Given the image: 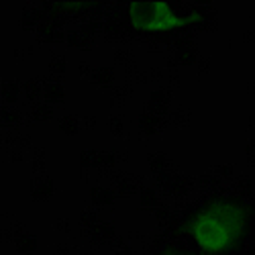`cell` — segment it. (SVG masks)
Returning <instances> with one entry per match:
<instances>
[{"mask_svg":"<svg viewBox=\"0 0 255 255\" xmlns=\"http://www.w3.org/2000/svg\"><path fill=\"white\" fill-rule=\"evenodd\" d=\"M90 80L100 88H113L115 82H117V70L113 66H100L94 68L90 74Z\"/></svg>","mask_w":255,"mask_h":255,"instance_id":"17","label":"cell"},{"mask_svg":"<svg viewBox=\"0 0 255 255\" xmlns=\"http://www.w3.org/2000/svg\"><path fill=\"white\" fill-rule=\"evenodd\" d=\"M80 121H82V127L86 131H94L96 127H98V117L96 115H84Z\"/></svg>","mask_w":255,"mask_h":255,"instance_id":"41","label":"cell"},{"mask_svg":"<svg viewBox=\"0 0 255 255\" xmlns=\"http://www.w3.org/2000/svg\"><path fill=\"white\" fill-rule=\"evenodd\" d=\"M80 127H82V121L76 115H63L57 123L59 133L66 135V137H76L80 133Z\"/></svg>","mask_w":255,"mask_h":255,"instance_id":"23","label":"cell"},{"mask_svg":"<svg viewBox=\"0 0 255 255\" xmlns=\"http://www.w3.org/2000/svg\"><path fill=\"white\" fill-rule=\"evenodd\" d=\"M113 255H135V249L131 247V245H121V247H117V249H113Z\"/></svg>","mask_w":255,"mask_h":255,"instance_id":"46","label":"cell"},{"mask_svg":"<svg viewBox=\"0 0 255 255\" xmlns=\"http://www.w3.org/2000/svg\"><path fill=\"white\" fill-rule=\"evenodd\" d=\"M109 133L113 137H123L125 135V117L123 115H113L109 119Z\"/></svg>","mask_w":255,"mask_h":255,"instance_id":"34","label":"cell"},{"mask_svg":"<svg viewBox=\"0 0 255 255\" xmlns=\"http://www.w3.org/2000/svg\"><path fill=\"white\" fill-rule=\"evenodd\" d=\"M241 41L243 43H255V29H245L241 33Z\"/></svg>","mask_w":255,"mask_h":255,"instance_id":"47","label":"cell"},{"mask_svg":"<svg viewBox=\"0 0 255 255\" xmlns=\"http://www.w3.org/2000/svg\"><path fill=\"white\" fill-rule=\"evenodd\" d=\"M119 163V151L113 149H98V157H96V169L100 172H113Z\"/></svg>","mask_w":255,"mask_h":255,"instance_id":"22","label":"cell"},{"mask_svg":"<svg viewBox=\"0 0 255 255\" xmlns=\"http://www.w3.org/2000/svg\"><path fill=\"white\" fill-rule=\"evenodd\" d=\"M66 39V31H63V20L61 16L47 14L45 20L37 29V41L39 43H61Z\"/></svg>","mask_w":255,"mask_h":255,"instance_id":"4","label":"cell"},{"mask_svg":"<svg viewBox=\"0 0 255 255\" xmlns=\"http://www.w3.org/2000/svg\"><path fill=\"white\" fill-rule=\"evenodd\" d=\"M14 247L18 251V255H33L39 247L37 235H33V233H29V231L18 233V235L14 237Z\"/></svg>","mask_w":255,"mask_h":255,"instance_id":"19","label":"cell"},{"mask_svg":"<svg viewBox=\"0 0 255 255\" xmlns=\"http://www.w3.org/2000/svg\"><path fill=\"white\" fill-rule=\"evenodd\" d=\"M31 169L35 176H43L47 169V149L43 145H39L33 149V157H31Z\"/></svg>","mask_w":255,"mask_h":255,"instance_id":"26","label":"cell"},{"mask_svg":"<svg viewBox=\"0 0 255 255\" xmlns=\"http://www.w3.org/2000/svg\"><path fill=\"white\" fill-rule=\"evenodd\" d=\"M96 157H98V149H84L80 151V157H78V163H80V169H94L96 167Z\"/></svg>","mask_w":255,"mask_h":255,"instance_id":"31","label":"cell"},{"mask_svg":"<svg viewBox=\"0 0 255 255\" xmlns=\"http://www.w3.org/2000/svg\"><path fill=\"white\" fill-rule=\"evenodd\" d=\"M153 255H192V253L186 251V249H163V251L153 253Z\"/></svg>","mask_w":255,"mask_h":255,"instance_id":"48","label":"cell"},{"mask_svg":"<svg viewBox=\"0 0 255 255\" xmlns=\"http://www.w3.org/2000/svg\"><path fill=\"white\" fill-rule=\"evenodd\" d=\"M210 68H212V57H210V55H200V59L196 61L198 74H208Z\"/></svg>","mask_w":255,"mask_h":255,"instance_id":"40","label":"cell"},{"mask_svg":"<svg viewBox=\"0 0 255 255\" xmlns=\"http://www.w3.org/2000/svg\"><path fill=\"white\" fill-rule=\"evenodd\" d=\"M29 194L35 202H47L55 194V184L49 176H33L29 184Z\"/></svg>","mask_w":255,"mask_h":255,"instance_id":"8","label":"cell"},{"mask_svg":"<svg viewBox=\"0 0 255 255\" xmlns=\"http://www.w3.org/2000/svg\"><path fill=\"white\" fill-rule=\"evenodd\" d=\"M94 35L84 27V25H78V27H72L66 31V43L74 49H80V51H88L92 49L94 45Z\"/></svg>","mask_w":255,"mask_h":255,"instance_id":"9","label":"cell"},{"mask_svg":"<svg viewBox=\"0 0 255 255\" xmlns=\"http://www.w3.org/2000/svg\"><path fill=\"white\" fill-rule=\"evenodd\" d=\"M119 159H121V161H129V151H127V149H125V151H121Z\"/></svg>","mask_w":255,"mask_h":255,"instance_id":"50","label":"cell"},{"mask_svg":"<svg viewBox=\"0 0 255 255\" xmlns=\"http://www.w3.org/2000/svg\"><path fill=\"white\" fill-rule=\"evenodd\" d=\"M43 98H45L47 104H59V102H63V98H66V90H63L59 80L47 78L43 82Z\"/></svg>","mask_w":255,"mask_h":255,"instance_id":"18","label":"cell"},{"mask_svg":"<svg viewBox=\"0 0 255 255\" xmlns=\"http://www.w3.org/2000/svg\"><path fill=\"white\" fill-rule=\"evenodd\" d=\"M233 188H235V194L239 196H245L251 192V188H253V182L249 176H237L235 182H233Z\"/></svg>","mask_w":255,"mask_h":255,"instance_id":"35","label":"cell"},{"mask_svg":"<svg viewBox=\"0 0 255 255\" xmlns=\"http://www.w3.org/2000/svg\"><path fill=\"white\" fill-rule=\"evenodd\" d=\"M45 20V14L41 8L37 6H27L23 12H20V18H18V27L23 31H35L39 29V25Z\"/></svg>","mask_w":255,"mask_h":255,"instance_id":"15","label":"cell"},{"mask_svg":"<svg viewBox=\"0 0 255 255\" xmlns=\"http://www.w3.org/2000/svg\"><path fill=\"white\" fill-rule=\"evenodd\" d=\"M53 229L59 231V233H63V235H70V233H72V223L66 217H59V219L53 221Z\"/></svg>","mask_w":255,"mask_h":255,"instance_id":"38","label":"cell"},{"mask_svg":"<svg viewBox=\"0 0 255 255\" xmlns=\"http://www.w3.org/2000/svg\"><path fill=\"white\" fill-rule=\"evenodd\" d=\"M133 96H135V82H131V80H123L121 84H115L109 92L113 106H121L127 100H131Z\"/></svg>","mask_w":255,"mask_h":255,"instance_id":"14","label":"cell"},{"mask_svg":"<svg viewBox=\"0 0 255 255\" xmlns=\"http://www.w3.org/2000/svg\"><path fill=\"white\" fill-rule=\"evenodd\" d=\"M253 255H255V253H253Z\"/></svg>","mask_w":255,"mask_h":255,"instance_id":"54","label":"cell"},{"mask_svg":"<svg viewBox=\"0 0 255 255\" xmlns=\"http://www.w3.org/2000/svg\"><path fill=\"white\" fill-rule=\"evenodd\" d=\"M139 206L143 210H155L159 206V194L151 186H143L139 190Z\"/></svg>","mask_w":255,"mask_h":255,"instance_id":"24","label":"cell"},{"mask_svg":"<svg viewBox=\"0 0 255 255\" xmlns=\"http://www.w3.org/2000/svg\"><path fill=\"white\" fill-rule=\"evenodd\" d=\"M147 165L151 167V172L155 176H161V174H174V159L169 157L167 153L163 151H155V153H147Z\"/></svg>","mask_w":255,"mask_h":255,"instance_id":"12","label":"cell"},{"mask_svg":"<svg viewBox=\"0 0 255 255\" xmlns=\"http://www.w3.org/2000/svg\"><path fill=\"white\" fill-rule=\"evenodd\" d=\"M245 163L247 167H255V139H249L245 143Z\"/></svg>","mask_w":255,"mask_h":255,"instance_id":"37","label":"cell"},{"mask_svg":"<svg viewBox=\"0 0 255 255\" xmlns=\"http://www.w3.org/2000/svg\"><path fill=\"white\" fill-rule=\"evenodd\" d=\"M47 70H49L51 78H53V76H55V78H61L63 74H66V70H68V61H66V57H63L61 53H51L49 63H47Z\"/></svg>","mask_w":255,"mask_h":255,"instance_id":"28","label":"cell"},{"mask_svg":"<svg viewBox=\"0 0 255 255\" xmlns=\"http://www.w3.org/2000/svg\"><path fill=\"white\" fill-rule=\"evenodd\" d=\"M169 123H172L174 127H180V129H184V127H188L190 123H192V111L188 109V106H176V109H172V113H169Z\"/></svg>","mask_w":255,"mask_h":255,"instance_id":"27","label":"cell"},{"mask_svg":"<svg viewBox=\"0 0 255 255\" xmlns=\"http://www.w3.org/2000/svg\"><path fill=\"white\" fill-rule=\"evenodd\" d=\"M172 109H174V100H172V92H169L167 88L153 90L149 94V98H147V102H145V111L153 113L157 117H169Z\"/></svg>","mask_w":255,"mask_h":255,"instance_id":"6","label":"cell"},{"mask_svg":"<svg viewBox=\"0 0 255 255\" xmlns=\"http://www.w3.org/2000/svg\"><path fill=\"white\" fill-rule=\"evenodd\" d=\"M251 16H255V4H253V10H251Z\"/></svg>","mask_w":255,"mask_h":255,"instance_id":"53","label":"cell"},{"mask_svg":"<svg viewBox=\"0 0 255 255\" xmlns=\"http://www.w3.org/2000/svg\"><path fill=\"white\" fill-rule=\"evenodd\" d=\"M178 2H129L127 4V25L137 35L151 37V41L163 43V39L182 29H190L184 6L174 8Z\"/></svg>","mask_w":255,"mask_h":255,"instance_id":"2","label":"cell"},{"mask_svg":"<svg viewBox=\"0 0 255 255\" xmlns=\"http://www.w3.org/2000/svg\"><path fill=\"white\" fill-rule=\"evenodd\" d=\"M245 92L247 94H255V82L251 80V82H245Z\"/></svg>","mask_w":255,"mask_h":255,"instance_id":"49","label":"cell"},{"mask_svg":"<svg viewBox=\"0 0 255 255\" xmlns=\"http://www.w3.org/2000/svg\"><path fill=\"white\" fill-rule=\"evenodd\" d=\"M169 125V119L167 117H157L153 113H141L139 119H137V127L143 137H153L157 133H161L165 127Z\"/></svg>","mask_w":255,"mask_h":255,"instance_id":"7","label":"cell"},{"mask_svg":"<svg viewBox=\"0 0 255 255\" xmlns=\"http://www.w3.org/2000/svg\"><path fill=\"white\" fill-rule=\"evenodd\" d=\"M186 225L202 253L225 255L255 231V204L239 194L208 198L186 217Z\"/></svg>","mask_w":255,"mask_h":255,"instance_id":"1","label":"cell"},{"mask_svg":"<svg viewBox=\"0 0 255 255\" xmlns=\"http://www.w3.org/2000/svg\"><path fill=\"white\" fill-rule=\"evenodd\" d=\"M70 253H72L70 241H59L53 245V255H70Z\"/></svg>","mask_w":255,"mask_h":255,"instance_id":"43","label":"cell"},{"mask_svg":"<svg viewBox=\"0 0 255 255\" xmlns=\"http://www.w3.org/2000/svg\"><path fill=\"white\" fill-rule=\"evenodd\" d=\"M78 255H96V251L94 249H82Z\"/></svg>","mask_w":255,"mask_h":255,"instance_id":"51","label":"cell"},{"mask_svg":"<svg viewBox=\"0 0 255 255\" xmlns=\"http://www.w3.org/2000/svg\"><path fill=\"white\" fill-rule=\"evenodd\" d=\"M109 176H111V182L115 184V190H117L119 198H131L135 192H139V190L143 188L141 176L127 174V172H117V169H113Z\"/></svg>","mask_w":255,"mask_h":255,"instance_id":"5","label":"cell"},{"mask_svg":"<svg viewBox=\"0 0 255 255\" xmlns=\"http://www.w3.org/2000/svg\"><path fill=\"white\" fill-rule=\"evenodd\" d=\"M221 182H223V180H219L212 172H208V174L200 176L198 186H200V190H206V192H215V190L221 188Z\"/></svg>","mask_w":255,"mask_h":255,"instance_id":"32","label":"cell"},{"mask_svg":"<svg viewBox=\"0 0 255 255\" xmlns=\"http://www.w3.org/2000/svg\"><path fill=\"white\" fill-rule=\"evenodd\" d=\"M8 161L10 163H23L25 161V151L14 147V149H10V153H8Z\"/></svg>","mask_w":255,"mask_h":255,"instance_id":"44","label":"cell"},{"mask_svg":"<svg viewBox=\"0 0 255 255\" xmlns=\"http://www.w3.org/2000/svg\"><path fill=\"white\" fill-rule=\"evenodd\" d=\"M23 96L27 102L37 104L39 98H43V82L39 78H27L23 82Z\"/></svg>","mask_w":255,"mask_h":255,"instance_id":"21","label":"cell"},{"mask_svg":"<svg viewBox=\"0 0 255 255\" xmlns=\"http://www.w3.org/2000/svg\"><path fill=\"white\" fill-rule=\"evenodd\" d=\"M117 198H119V194L115 188H109V186H92L90 188V202L96 208L113 206L117 202Z\"/></svg>","mask_w":255,"mask_h":255,"instance_id":"13","label":"cell"},{"mask_svg":"<svg viewBox=\"0 0 255 255\" xmlns=\"http://www.w3.org/2000/svg\"><path fill=\"white\" fill-rule=\"evenodd\" d=\"M55 115L53 106L47 104V102H37V104H31V111H29V117L35 121V123H47L51 121Z\"/></svg>","mask_w":255,"mask_h":255,"instance_id":"25","label":"cell"},{"mask_svg":"<svg viewBox=\"0 0 255 255\" xmlns=\"http://www.w3.org/2000/svg\"><path fill=\"white\" fill-rule=\"evenodd\" d=\"M249 127H255V115L249 117Z\"/></svg>","mask_w":255,"mask_h":255,"instance_id":"52","label":"cell"},{"mask_svg":"<svg viewBox=\"0 0 255 255\" xmlns=\"http://www.w3.org/2000/svg\"><path fill=\"white\" fill-rule=\"evenodd\" d=\"M155 219L159 221V225H169V223H172V208H169V206H165V204H159L155 210Z\"/></svg>","mask_w":255,"mask_h":255,"instance_id":"36","label":"cell"},{"mask_svg":"<svg viewBox=\"0 0 255 255\" xmlns=\"http://www.w3.org/2000/svg\"><path fill=\"white\" fill-rule=\"evenodd\" d=\"M23 119L25 115L20 113V109L16 106H2V111H0V121H2V129H18L20 125H23Z\"/></svg>","mask_w":255,"mask_h":255,"instance_id":"20","label":"cell"},{"mask_svg":"<svg viewBox=\"0 0 255 255\" xmlns=\"http://www.w3.org/2000/svg\"><path fill=\"white\" fill-rule=\"evenodd\" d=\"M113 59H115V63H119L121 68H125V66H129V63L135 61V55H133V51L129 47H117Z\"/></svg>","mask_w":255,"mask_h":255,"instance_id":"33","label":"cell"},{"mask_svg":"<svg viewBox=\"0 0 255 255\" xmlns=\"http://www.w3.org/2000/svg\"><path fill=\"white\" fill-rule=\"evenodd\" d=\"M78 223H80L82 229L90 231L96 223H100V217H98V212L94 208H82L80 215H78Z\"/></svg>","mask_w":255,"mask_h":255,"instance_id":"29","label":"cell"},{"mask_svg":"<svg viewBox=\"0 0 255 255\" xmlns=\"http://www.w3.org/2000/svg\"><path fill=\"white\" fill-rule=\"evenodd\" d=\"M16 147L18 149H29V147H33V141H31V135H25V133H20V137H18V143H16Z\"/></svg>","mask_w":255,"mask_h":255,"instance_id":"45","label":"cell"},{"mask_svg":"<svg viewBox=\"0 0 255 255\" xmlns=\"http://www.w3.org/2000/svg\"><path fill=\"white\" fill-rule=\"evenodd\" d=\"M165 84H167V90L172 92V90H178L180 88V84H182V78L176 74V72H167L165 76Z\"/></svg>","mask_w":255,"mask_h":255,"instance_id":"39","label":"cell"},{"mask_svg":"<svg viewBox=\"0 0 255 255\" xmlns=\"http://www.w3.org/2000/svg\"><path fill=\"white\" fill-rule=\"evenodd\" d=\"M155 184L163 190V194L169 196V198H184L192 192L194 188V182L190 176H184V174H161V176H155Z\"/></svg>","mask_w":255,"mask_h":255,"instance_id":"3","label":"cell"},{"mask_svg":"<svg viewBox=\"0 0 255 255\" xmlns=\"http://www.w3.org/2000/svg\"><path fill=\"white\" fill-rule=\"evenodd\" d=\"M76 70H78V76H80V78H86V76L92 74L94 68H90V63H88L86 59H80V61L76 63Z\"/></svg>","mask_w":255,"mask_h":255,"instance_id":"42","label":"cell"},{"mask_svg":"<svg viewBox=\"0 0 255 255\" xmlns=\"http://www.w3.org/2000/svg\"><path fill=\"white\" fill-rule=\"evenodd\" d=\"M115 237H117V229H115V225L109 223V221H100V223H96V225L88 231V241H90L92 247L109 245Z\"/></svg>","mask_w":255,"mask_h":255,"instance_id":"10","label":"cell"},{"mask_svg":"<svg viewBox=\"0 0 255 255\" xmlns=\"http://www.w3.org/2000/svg\"><path fill=\"white\" fill-rule=\"evenodd\" d=\"M210 172L215 174L219 180H223V182H229V180H235L237 178V169H235V165H231V163H217V165H212L210 167Z\"/></svg>","mask_w":255,"mask_h":255,"instance_id":"30","label":"cell"},{"mask_svg":"<svg viewBox=\"0 0 255 255\" xmlns=\"http://www.w3.org/2000/svg\"><path fill=\"white\" fill-rule=\"evenodd\" d=\"M0 90H2V102L12 106L18 102L20 94H23V84L14 78H4L2 84H0Z\"/></svg>","mask_w":255,"mask_h":255,"instance_id":"16","label":"cell"},{"mask_svg":"<svg viewBox=\"0 0 255 255\" xmlns=\"http://www.w3.org/2000/svg\"><path fill=\"white\" fill-rule=\"evenodd\" d=\"M174 57H176V61L180 63V68H182V66H196V61L200 59V51H198V47H196L194 41L182 39V41H178V43H176Z\"/></svg>","mask_w":255,"mask_h":255,"instance_id":"11","label":"cell"}]
</instances>
